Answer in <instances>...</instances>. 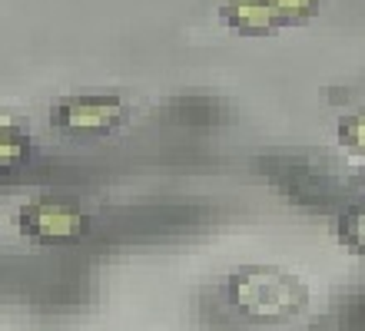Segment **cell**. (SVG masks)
I'll list each match as a JSON object with an SVG mask.
<instances>
[{
    "mask_svg": "<svg viewBox=\"0 0 365 331\" xmlns=\"http://www.w3.org/2000/svg\"><path fill=\"white\" fill-rule=\"evenodd\" d=\"M230 302L252 322H286L306 305V285L276 265H242L230 275Z\"/></svg>",
    "mask_w": 365,
    "mask_h": 331,
    "instance_id": "1",
    "label": "cell"
},
{
    "mask_svg": "<svg viewBox=\"0 0 365 331\" xmlns=\"http://www.w3.org/2000/svg\"><path fill=\"white\" fill-rule=\"evenodd\" d=\"M319 10H322V0H226L220 17L236 33L262 37V33L302 27L319 17Z\"/></svg>",
    "mask_w": 365,
    "mask_h": 331,
    "instance_id": "2",
    "label": "cell"
},
{
    "mask_svg": "<svg viewBox=\"0 0 365 331\" xmlns=\"http://www.w3.org/2000/svg\"><path fill=\"white\" fill-rule=\"evenodd\" d=\"M50 123L70 136H110L126 123V103L116 93H73L50 106Z\"/></svg>",
    "mask_w": 365,
    "mask_h": 331,
    "instance_id": "3",
    "label": "cell"
},
{
    "mask_svg": "<svg viewBox=\"0 0 365 331\" xmlns=\"http://www.w3.org/2000/svg\"><path fill=\"white\" fill-rule=\"evenodd\" d=\"M20 232L43 246H67L77 242L87 232V216L83 209L67 202V199H34L24 202L17 212Z\"/></svg>",
    "mask_w": 365,
    "mask_h": 331,
    "instance_id": "4",
    "label": "cell"
},
{
    "mask_svg": "<svg viewBox=\"0 0 365 331\" xmlns=\"http://www.w3.org/2000/svg\"><path fill=\"white\" fill-rule=\"evenodd\" d=\"M27 136H24V130L20 126H14V123H4L0 126V162L4 166H20L24 162V156H27Z\"/></svg>",
    "mask_w": 365,
    "mask_h": 331,
    "instance_id": "5",
    "label": "cell"
},
{
    "mask_svg": "<svg viewBox=\"0 0 365 331\" xmlns=\"http://www.w3.org/2000/svg\"><path fill=\"white\" fill-rule=\"evenodd\" d=\"M339 238H342L346 246L365 252V206H359L342 216V222H339Z\"/></svg>",
    "mask_w": 365,
    "mask_h": 331,
    "instance_id": "6",
    "label": "cell"
},
{
    "mask_svg": "<svg viewBox=\"0 0 365 331\" xmlns=\"http://www.w3.org/2000/svg\"><path fill=\"white\" fill-rule=\"evenodd\" d=\"M336 136H339V142H342V146L365 152V113L342 116V120H339V126H336Z\"/></svg>",
    "mask_w": 365,
    "mask_h": 331,
    "instance_id": "7",
    "label": "cell"
},
{
    "mask_svg": "<svg viewBox=\"0 0 365 331\" xmlns=\"http://www.w3.org/2000/svg\"><path fill=\"white\" fill-rule=\"evenodd\" d=\"M362 182H365V169H362Z\"/></svg>",
    "mask_w": 365,
    "mask_h": 331,
    "instance_id": "8",
    "label": "cell"
}]
</instances>
